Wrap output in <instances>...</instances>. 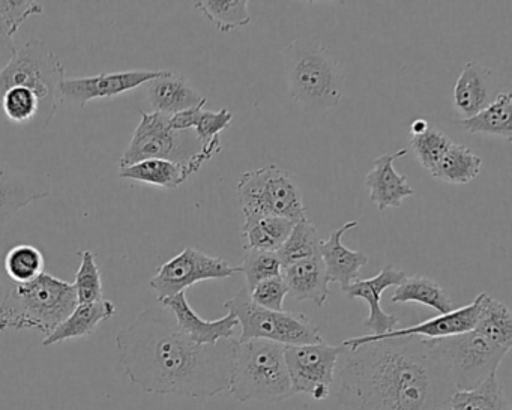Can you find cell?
I'll use <instances>...</instances> for the list:
<instances>
[{
	"instance_id": "1",
	"label": "cell",
	"mask_w": 512,
	"mask_h": 410,
	"mask_svg": "<svg viewBox=\"0 0 512 410\" xmlns=\"http://www.w3.org/2000/svg\"><path fill=\"white\" fill-rule=\"evenodd\" d=\"M115 341L125 376L143 392L191 398L229 392L235 338L194 343L163 305L143 310Z\"/></svg>"
},
{
	"instance_id": "2",
	"label": "cell",
	"mask_w": 512,
	"mask_h": 410,
	"mask_svg": "<svg viewBox=\"0 0 512 410\" xmlns=\"http://www.w3.org/2000/svg\"><path fill=\"white\" fill-rule=\"evenodd\" d=\"M344 349L337 391L343 410H440L457 391L434 340L383 338Z\"/></svg>"
},
{
	"instance_id": "3",
	"label": "cell",
	"mask_w": 512,
	"mask_h": 410,
	"mask_svg": "<svg viewBox=\"0 0 512 410\" xmlns=\"http://www.w3.org/2000/svg\"><path fill=\"white\" fill-rule=\"evenodd\" d=\"M77 307L73 283L41 274L25 284H14L0 302V331L37 329L49 337Z\"/></svg>"
},
{
	"instance_id": "4",
	"label": "cell",
	"mask_w": 512,
	"mask_h": 410,
	"mask_svg": "<svg viewBox=\"0 0 512 410\" xmlns=\"http://www.w3.org/2000/svg\"><path fill=\"white\" fill-rule=\"evenodd\" d=\"M287 88L307 112L334 109L343 98L344 76L335 56L314 40L293 41L283 52Z\"/></svg>"
},
{
	"instance_id": "5",
	"label": "cell",
	"mask_w": 512,
	"mask_h": 410,
	"mask_svg": "<svg viewBox=\"0 0 512 410\" xmlns=\"http://www.w3.org/2000/svg\"><path fill=\"white\" fill-rule=\"evenodd\" d=\"M142 119L133 133L119 167L133 166L145 160H166L187 169L194 175L206 161L221 151L220 136L203 145L194 130L176 131L169 127V116L160 113H140Z\"/></svg>"
},
{
	"instance_id": "6",
	"label": "cell",
	"mask_w": 512,
	"mask_h": 410,
	"mask_svg": "<svg viewBox=\"0 0 512 410\" xmlns=\"http://www.w3.org/2000/svg\"><path fill=\"white\" fill-rule=\"evenodd\" d=\"M284 349L286 347L272 341H236L229 394L242 403H281L295 395Z\"/></svg>"
},
{
	"instance_id": "7",
	"label": "cell",
	"mask_w": 512,
	"mask_h": 410,
	"mask_svg": "<svg viewBox=\"0 0 512 410\" xmlns=\"http://www.w3.org/2000/svg\"><path fill=\"white\" fill-rule=\"evenodd\" d=\"M65 67L56 53L41 40H29L17 49L5 70L0 71V97L11 88H26L37 95L40 115L37 127H47L62 104Z\"/></svg>"
},
{
	"instance_id": "8",
	"label": "cell",
	"mask_w": 512,
	"mask_h": 410,
	"mask_svg": "<svg viewBox=\"0 0 512 410\" xmlns=\"http://www.w3.org/2000/svg\"><path fill=\"white\" fill-rule=\"evenodd\" d=\"M236 194L245 223L265 217L287 218L293 223L308 218L295 176L275 164L244 173Z\"/></svg>"
},
{
	"instance_id": "9",
	"label": "cell",
	"mask_w": 512,
	"mask_h": 410,
	"mask_svg": "<svg viewBox=\"0 0 512 410\" xmlns=\"http://www.w3.org/2000/svg\"><path fill=\"white\" fill-rule=\"evenodd\" d=\"M224 308L238 319L241 337L236 341L266 340L281 346H304L322 343L319 329L302 313L272 311L251 301L250 292L241 289Z\"/></svg>"
},
{
	"instance_id": "10",
	"label": "cell",
	"mask_w": 512,
	"mask_h": 410,
	"mask_svg": "<svg viewBox=\"0 0 512 410\" xmlns=\"http://www.w3.org/2000/svg\"><path fill=\"white\" fill-rule=\"evenodd\" d=\"M457 391H469L497 373L508 350L496 346L476 331L454 337L436 338Z\"/></svg>"
},
{
	"instance_id": "11",
	"label": "cell",
	"mask_w": 512,
	"mask_h": 410,
	"mask_svg": "<svg viewBox=\"0 0 512 410\" xmlns=\"http://www.w3.org/2000/svg\"><path fill=\"white\" fill-rule=\"evenodd\" d=\"M238 272V266L230 265L221 257L209 256L196 248L187 247L160 266L149 281V286L161 302L185 292L200 281L226 280Z\"/></svg>"
},
{
	"instance_id": "12",
	"label": "cell",
	"mask_w": 512,
	"mask_h": 410,
	"mask_svg": "<svg viewBox=\"0 0 512 410\" xmlns=\"http://www.w3.org/2000/svg\"><path fill=\"white\" fill-rule=\"evenodd\" d=\"M343 353V346H331L325 341L304 346H287L284 349V359L293 394H311L319 386L331 388L338 358Z\"/></svg>"
},
{
	"instance_id": "13",
	"label": "cell",
	"mask_w": 512,
	"mask_h": 410,
	"mask_svg": "<svg viewBox=\"0 0 512 410\" xmlns=\"http://www.w3.org/2000/svg\"><path fill=\"white\" fill-rule=\"evenodd\" d=\"M163 71L131 70L65 79L62 83V104L83 107L91 101L119 97L157 79Z\"/></svg>"
},
{
	"instance_id": "14",
	"label": "cell",
	"mask_w": 512,
	"mask_h": 410,
	"mask_svg": "<svg viewBox=\"0 0 512 410\" xmlns=\"http://www.w3.org/2000/svg\"><path fill=\"white\" fill-rule=\"evenodd\" d=\"M482 298H484V293H479L469 305L457 308L451 313L439 314V316L425 320V322L418 323V325L394 329V331L382 335H364V337L350 338V340L344 341L341 346L353 349V347L371 343V341L395 337H421L425 340H436V338L454 337V335L473 331L476 320H478L479 310H481Z\"/></svg>"
},
{
	"instance_id": "15",
	"label": "cell",
	"mask_w": 512,
	"mask_h": 410,
	"mask_svg": "<svg viewBox=\"0 0 512 410\" xmlns=\"http://www.w3.org/2000/svg\"><path fill=\"white\" fill-rule=\"evenodd\" d=\"M50 194L52 188L47 179L0 163V236L23 208L47 199Z\"/></svg>"
},
{
	"instance_id": "16",
	"label": "cell",
	"mask_w": 512,
	"mask_h": 410,
	"mask_svg": "<svg viewBox=\"0 0 512 410\" xmlns=\"http://www.w3.org/2000/svg\"><path fill=\"white\" fill-rule=\"evenodd\" d=\"M406 280V274L394 266H386L376 277L368 280H356L344 287L343 292L352 299H364L370 308V314L364 320L365 328L370 329L373 334L382 335L394 331L400 319L394 314H388L382 308V295L386 289L398 286Z\"/></svg>"
},
{
	"instance_id": "17",
	"label": "cell",
	"mask_w": 512,
	"mask_h": 410,
	"mask_svg": "<svg viewBox=\"0 0 512 410\" xmlns=\"http://www.w3.org/2000/svg\"><path fill=\"white\" fill-rule=\"evenodd\" d=\"M161 305L175 316L179 328L197 344H217L218 341L232 340L238 328V319L232 313L218 320H205L188 304L185 292L164 299Z\"/></svg>"
},
{
	"instance_id": "18",
	"label": "cell",
	"mask_w": 512,
	"mask_h": 410,
	"mask_svg": "<svg viewBox=\"0 0 512 410\" xmlns=\"http://www.w3.org/2000/svg\"><path fill=\"white\" fill-rule=\"evenodd\" d=\"M404 155H407V149L380 155L374 160L373 169L365 175V187L370 190V200L379 211L400 208L404 199L415 196V190L410 187L407 176L400 175L394 169L395 161Z\"/></svg>"
},
{
	"instance_id": "19",
	"label": "cell",
	"mask_w": 512,
	"mask_h": 410,
	"mask_svg": "<svg viewBox=\"0 0 512 410\" xmlns=\"http://www.w3.org/2000/svg\"><path fill=\"white\" fill-rule=\"evenodd\" d=\"M496 76L479 62H467L454 88L455 110L463 119L472 118L496 100Z\"/></svg>"
},
{
	"instance_id": "20",
	"label": "cell",
	"mask_w": 512,
	"mask_h": 410,
	"mask_svg": "<svg viewBox=\"0 0 512 410\" xmlns=\"http://www.w3.org/2000/svg\"><path fill=\"white\" fill-rule=\"evenodd\" d=\"M145 86L152 112L164 116H173L184 110L193 109L206 100L184 74L176 71L164 70L160 77L151 80Z\"/></svg>"
},
{
	"instance_id": "21",
	"label": "cell",
	"mask_w": 512,
	"mask_h": 410,
	"mask_svg": "<svg viewBox=\"0 0 512 410\" xmlns=\"http://www.w3.org/2000/svg\"><path fill=\"white\" fill-rule=\"evenodd\" d=\"M358 226V221H349L331 232L326 241L322 239L320 242V256L325 263L329 283L340 284L341 290L353 283V280H358L361 269L368 263V256L362 251L349 250L341 242L346 232Z\"/></svg>"
},
{
	"instance_id": "22",
	"label": "cell",
	"mask_w": 512,
	"mask_h": 410,
	"mask_svg": "<svg viewBox=\"0 0 512 410\" xmlns=\"http://www.w3.org/2000/svg\"><path fill=\"white\" fill-rule=\"evenodd\" d=\"M281 275L295 301H311L317 308L325 307L329 298V278L320 254L286 266Z\"/></svg>"
},
{
	"instance_id": "23",
	"label": "cell",
	"mask_w": 512,
	"mask_h": 410,
	"mask_svg": "<svg viewBox=\"0 0 512 410\" xmlns=\"http://www.w3.org/2000/svg\"><path fill=\"white\" fill-rule=\"evenodd\" d=\"M116 307L112 301L101 299L92 304H77L73 313L43 341L44 347L55 346L62 341L76 340L94 334L104 320L115 316Z\"/></svg>"
},
{
	"instance_id": "24",
	"label": "cell",
	"mask_w": 512,
	"mask_h": 410,
	"mask_svg": "<svg viewBox=\"0 0 512 410\" xmlns=\"http://www.w3.org/2000/svg\"><path fill=\"white\" fill-rule=\"evenodd\" d=\"M391 302L392 304L416 302V304L433 308L439 314H448L455 310L449 293L433 278L422 277V275L406 277L403 283L398 284Z\"/></svg>"
},
{
	"instance_id": "25",
	"label": "cell",
	"mask_w": 512,
	"mask_h": 410,
	"mask_svg": "<svg viewBox=\"0 0 512 410\" xmlns=\"http://www.w3.org/2000/svg\"><path fill=\"white\" fill-rule=\"evenodd\" d=\"M119 178L140 184L175 190L190 179L187 169L166 160H145L133 166L119 167Z\"/></svg>"
},
{
	"instance_id": "26",
	"label": "cell",
	"mask_w": 512,
	"mask_h": 410,
	"mask_svg": "<svg viewBox=\"0 0 512 410\" xmlns=\"http://www.w3.org/2000/svg\"><path fill=\"white\" fill-rule=\"evenodd\" d=\"M461 127L470 134H488L511 140L512 137V97L506 92H499L496 100L485 107L478 115L461 119Z\"/></svg>"
},
{
	"instance_id": "27",
	"label": "cell",
	"mask_w": 512,
	"mask_h": 410,
	"mask_svg": "<svg viewBox=\"0 0 512 410\" xmlns=\"http://www.w3.org/2000/svg\"><path fill=\"white\" fill-rule=\"evenodd\" d=\"M481 169V157L473 154L467 146L452 143L431 176L445 184L464 185L478 178Z\"/></svg>"
},
{
	"instance_id": "28",
	"label": "cell",
	"mask_w": 512,
	"mask_h": 410,
	"mask_svg": "<svg viewBox=\"0 0 512 410\" xmlns=\"http://www.w3.org/2000/svg\"><path fill=\"white\" fill-rule=\"evenodd\" d=\"M473 331L505 350L512 347V316L503 302L496 301L484 293Z\"/></svg>"
},
{
	"instance_id": "29",
	"label": "cell",
	"mask_w": 512,
	"mask_h": 410,
	"mask_svg": "<svg viewBox=\"0 0 512 410\" xmlns=\"http://www.w3.org/2000/svg\"><path fill=\"white\" fill-rule=\"evenodd\" d=\"M296 223L281 217H265L244 223L241 235L244 236L245 250L271 251L277 253L286 242Z\"/></svg>"
},
{
	"instance_id": "30",
	"label": "cell",
	"mask_w": 512,
	"mask_h": 410,
	"mask_svg": "<svg viewBox=\"0 0 512 410\" xmlns=\"http://www.w3.org/2000/svg\"><path fill=\"white\" fill-rule=\"evenodd\" d=\"M449 410H511L497 373L469 391H455Z\"/></svg>"
},
{
	"instance_id": "31",
	"label": "cell",
	"mask_w": 512,
	"mask_h": 410,
	"mask_svg": "<svg viewBox=\"0 0 512 410\" xmlns=\"http://www.w3.org/2000/svg\"><path fill=\"white\" fill-rule=\"evenodd\" d=\"M194 8L203 14L221 34L250 25L251 16L245 0H202Z\"/></svg>"
},
{
	"instance_id": "32",
	"label": "cell",
	"mask_w": 512,
	"mask_h": 410,
	"mask_svg": "<svg viewBox=\"0 0 512 410\" xmlns=\"http://www.w3.org/2000/svg\"><path fill=\"white\" fill-rule=\"evenodd\" d=\"M320 238L316 226L310 220L299 221L293 227L292 233L286 239L280 250L277 251L281 266L293 265L301 260L310 259V257L319 256Z\"/></svg>"
},
{
	"instance_id": "33",
	"label": "cell",
	"mask_w": 512,
	"mask_h": 410,
	"mask_svg": "<svg viewBox=\"0 0 512 410\" xmlns=\"http://www.w3.org/2000/svg\"><path fill=\"white\" fill-rule=\"evenodd\" d=\"M5 272L16 284H25L44 274L43 253L34 245L19 244L8 251L4 260Z\"/></svg>"
},
{
	"instance_id": "34",
	"label": "cell",
	"mask_w": 512,
	"mask_h": 410,
	"mask_svg": "<svg viewBox=\"0 0 512 410\" xmlns=\"http://www.w3.org/2000/svg\"><path fill=\"white\" fill-rule=\"evenodd\" d=\"M452 143L454 142L443 131L437 130L431 125H428L424 133L410 136V148H412L416 160L421 164L422 169L427 170L430 175Z\"/></svg>"
},
{
	"instance_id": "35",
	"label": "cell",
	"mask_w": 512,
	"mask_h": 410,
	"mask_svg": "<svg viewBox=\"0 0 512 410\" xmlns=\"http://www.w3.org/2000/svg\"><path fill=\"white\" fill-rule=\"evenodd\" d=\"M80 266L73 286L76 289L77 304H92L103 299V281L97 256L92 251H79Z\"/></svg>"
},
{
	"instance_id": "36",
	"label": "cell",
	"mask_w": 512,
	"mask_h": 410,
	"mask_svg": "<svg viewBox=\"0 0 512 410\" xmlns=\"http://www.w3.org/2000/svg\"><path fill=\"white\" fill-rule=\"evenodd\" d=\"M0 109L13 124L31 125L40 115V101L26 88H11L0 97Z\"/></svg>"
},
{
	"instance_id": "37",
	"label": "cell",
	"mask_w": 512,
	"mask_h": 410,
	"mask_svg": "<svg viewBox=\"0 0 512 410\" xmlns=\"http://www.w3.org/2000/svg\"><path fill=\"white\" fill-rule=\"evenodd\" d=\"M239 272L244 274L248 292L254 289L257 284L269 278L280 277L283 272L280 259L277 253L271 251L245 250L244 262L238 266Z\"/></svg>"
},
{
	"instance_id": "38",
	"label": "cell",
	"mask_w": 512,
	"mask_h": 410,
	"mask_svg": "<svg viewBox=\"0 0 512 410\" xmlns=\"http://www.w3.org/2000/svg\"><path fill=\"white\" fill-rule=\"evenodd\" d=\"M41 13L43 5L35 0H0V17L10 37L19 32L20 26L26 20L32 16H40Z\"/></svg>"
},
{
	"instance_id": "39",
	"label": "cell",
	"mask_w": 512,
	"mask_h": 410,
	"mask_svg": "<svg viewBox=\"0 0 512 410\" xmlns=\"http://www.w3.org/2000/svg\"><path fill=\"white\" fill-rule=\"evenodd\" d=\"M287 295H289V289L283 275L262 281L250 292L251 301L254 304L272 311H283L284 299Z\"/></svg>"
},
{
	"instance_id": "40",
	"label": "cell",
	"mask_w": 512,
	"mask_h": 410,
	"mask_svg": "<svg viewBox=\"0 0 512 410\" xmlns=\"http://www.w3.org/2000/svg\"><path fill=\"white\" fill-rule=\"evenodd\" d=\"M233 115L229 109H221L218 112H208V110H202L200 112L199 121H197L194 133H196L197 139L206 145L211 142L212 139L218 137L221 131L227 130L232 122Z\"/></svg>"
},
{
	"instance_id": "41",
	"label": "cell",
	"mask_w": 512,
	"mask_h": 410,
	"mask_svg": "<svg viewBox=\"0 0 512 410\" xmlns=\"http://www.w3.org/2000/svg\"><path fill=\"white\" fill-rule=\"evenodd\" d=\"M206 103H208V100L203 101V103L193 107V109L184 110V112L169 116V127L176 131L194 130L197 121H199L200 112H202L203 106Z\"/></svg>"
},
{
	"instance_id": "42",
	"label": "cell",
	"mask_w": 512,
	"mask_h": 410,
	"mask_svg": "<svg viewBox=\"0 0 512 410\" xmlns=\"http://www.w3.org/2000/svg\"><path fill=\"white\" fill-rule=\"evenodd\" d=\"M17 47L8 35L0 34V71L5 70L11 59L16 56Z\"/></svg>"
},
{
	"instance_id": "43",
	"label": "cell",
	"mask_w": 512,
	"mask_h": 410,
	"mask_svg": "<svg viewBox=\"0 0 512 410\" xmlns=\"http://www.w3.org/2000/svg\"><path fill=\"white\" fill-rule=\"evenodd\" d=\"M428 122L424 121V119H416V121L412 122L410 125V136H416V134L424 133L428 128Z\"/></svg>"
},
{
	"instance_id": "44",
	"label": "cell",
	"mask_w": 512,
	"mask_h": 410,
	"mask_svg": "<svg viewBox=\"0 0 512 410\" xmlns=\"http://www.w3.org/2000/svg\"><path fill=\"white\" fill-rule=\"evenodd\" d=\"M0 34L8 35L7 28H5L4 22H2V17H0ZM8 37H10V35H8Z\"/></svg>"
},
{
	"instance_id": "45",
	"label": "cell",
	"mask_w": 512,
	"mask_h": 410,
	"mask_svg": "<svg viewBox=\"0 0 512 410\" xmlns=\"http://www.w3.org/2000/svg\"><path fill=\"white\" fill-rule=\"evenodd\" d=\"M440 410H449V407H445V409H440Z\"/></svg>"
}]
</instances>
